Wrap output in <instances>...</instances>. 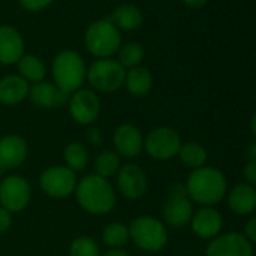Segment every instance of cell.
Returning a JSON list of instances; mask_svg holds the SVG:
<instances>
[{"label": "cell", "instance_id": "cell-8", "mask_svg": "<svg viewBox=\"0 0 256 256\" xmlns=\"http://www.w3.org/2000/svg\"><path fill=\"white\" fill-rule=\"evenodd\" d=\"M41 190L53 199L70 198L77 187V175L66 166H52L40 175Z\"/></svg>", "mask_w": 256, "mask_h": 256}, {"label": "cell", "instance_id": "cell-12", "mask_svg": "<svg viewBox=\"0 0 256 256\" xmlns=\"http://www.w3.org/2000/svg\"><path fill=\"white\" fill-rule=\"evenodd\" d=\"M206 256H253L252 242L240 232H228L212 238L205 250Z\"/></svg>", "mask_w": 256, "mask_h": 256}, {"label": "cell", "instance_id": "cell-15", "mask_svg": "<svg viewBox=\"0 0 256 256\" xmlns=\"http://www.w3.org/2000/svg\"><path fill=\"white\" fill-rule=\"evenodd\" d=\"M190 223L193 232L202 240L216 238L217 235H220L223 226L222 214L212 206H202L200 210L193 212Z\"/></svg>", "mask_w": 256, "mask_h": 256}, {"label": "cell", "instance_id": "cell-27", "mask_svg": "<svg viewBox=\"0 0 256 256\" xmlns=\"http://www.w3.org/2000/svg\"><path fill=\"white\" fill-rule=\"evenodd\" d=\"M178 157H180L181 163L186 168H190V169L194 170V169H199V168L205 166L208 154H206V151H205V148L202 145H199L196 142H187V144L181 145Z\"/></svg>", "mask_w": 256, "mask_h": 256}, {"label": "cell", "instance_id": "cell-17", "mask_svg": "<svg viewBox=\"0 0 256 256\" xmlns=\"http://www.w3.org/2000/svg\"><path fill=\"white\" fill-rule=\"evenodd\" d=\"M24 54V41L20 32L11 26H0V64H17Z\"/></svg>", "mask_w": 256, "mask_h": 256}, {"label": "cell", "instance_id": "cell-1", "mask_svg": "<svg viewBox=\"0 0 256 256\" xmlns=\"http://www.w3.org/2000/svg\"><path fill=\"white\" fill-rule=\"evenodd\" d=\"M76 199L82 210L94 216H104L116 206V192L108 180L89 174L77 181Z\"/></svg>", "mask_w": 256, "mask_h": 256}, {"label": "cell", "instance_id": "cell-36", "mask_svg": "<svg viewBox=\"0 0 256 256\" xmlns=\"http://www.w3.org/2000/svg\"><path fill=\"white\" fill-rule=\"evenodd\" d=\"M182 2H184L187 6L198 10V8H202V6L208 2V0H182Z\"/></svg>", "mask_w": 256, "mask_h": 256}, {"label": "cell", "instance_id": "cell-38", "mask_svg": "<svg viewBox=\"0 0 256 256\" xmlns=\"http://www.w3.org/2000/svg\"><path fill=\"white\" fill-rule=\"evenodd\" d=\"M250 130H252V134L254 136L256 139V114H253L252 120H250Z\"/></svg>", "mask_w": 256, "mask_h": 256}, {"label": "cell", "instance_id": "cell-11", "mask_svg": "<svg viewBox=\"0 0 256 256\" xmlns=\"http://www.w3.org/2000/svg\"><path fill=\"white\" fill-rule=\"evenodd\" d=\"M116 187L125 199L138 200L148 192V176L139 164L126 163L116 174Z\"/></svg>", "mask_w": 256, "mask_h": 256}, {"label": "cell", "instance_id": "cell-24", "mask_svg": "<svg viewBox=\"0 0 256 256\" xmlns=\"http://www.w3.org/2000/svg\"><path fill=\"white\" fill-rule=\"evenodd\" d=\"M18 65V76L23 77L28 83L32 82L34 84L35 83H40L44 80L46 77V65L41 59H38L36 56L34 54H23L22 59L17 62Z\"/></svg>", "mask_w": 256, "mask_h": 256}, {"label": "cell", "instance_id": "cell-5", "mask_svg": "<svg viewBox=\"0 0 256 256\" xmlns=\"http://www.w3.org/2000/svg\"><path fill=\"white\" fill-rule=\"evenodd\" d=\"M84 44L92 56L110 59L120 47V34L108 20H98L88 28Z\"/></svg>", "mask_w": 256, "mask_h": 256}, {"label": "cell", "instance_id": "cell-26", "mask_svg": "<svg viewBox=\"0 0 256 256\" xmlns=\"http://www.w3.org/2000/svg\"><path fill=\"white\" fill-rule=\"evenodd\" d=\"M101 240L110 248H124L130 241V230L126 224L113 222L104 226Z\"/></svg>", "mask_w": 256, "mask_h": 256}, {"label": "cell", "instance_id": "cell-3", "mask_svg": "<svg viewBox=\"0 0 256 256\" xmlns=\"http://www.w3.org/2000/svg\"><path fill=\"white\" fill-rule=\"evenodd\" d=\"M86 71L83 58L72 50L60 52L54 58L52 66L54 84L66 95L82 89L86 82Z\"/></svg>", "mask_w": 256, "mask_h": 256}, {"label": "cell", "instance_id": "cell-31", "mask_svg": "<svg viewBox=\"0 0 256 256\" xmlns=\"http://www.w3.org/2000/svg\"><path fill=\"white\" fill-rule=\"evenodd\" d=\"M53 0H20V4L28 11H42L46 10Z\"/></svg>", "mask_w": 256, "mask_h": 256}, {"label": "cell", "instance_id": "cell-25", "mask_svg": "<svg viewBox=\"0 0 256 256\" xmlns=\"http://www.w3.org/2000/svg\"><path fill=\"white\" fill-rule=\"evenodd\" d=\"M65 166L72 172H83L89 164V152L80 142H71L64 150Z\"/></svg>", "mask_w": 256, "mask_h": 256}, {"label": "cell", "instance_id": "cell-19", "mask_svg": "<svg viewBox=\"0 0 256 256\" xmlns=\"http://www.w3.org/2000/svg\"><path fill=\"white\" fill-rule=\"evenodd\" d=\"M29 83L17 76L10 74L0 78V104L4 106H17L29 96Z\"/></svg>", "mask_w": 256, "mask_h": 256}, {"label": "cell", "instance_id": "cell-32", "mask_svg": "<svg viewBox=\"0 0 256 256\" xmlns=\"http://www.w3.org/2000/svg\"><path fill=\"white\" fill-rule=\"evenodd\" d=\"M12 226V212L0 206V235L6 234Z\"/></svg>", "mask_w": 256, "mask_h": 256}, {"label": "cell", "instance_id": "cell-13", "mask_svg": "<svg viewBox=\"0 0 256 256\" xmlns=\"http://www.w3.org/2000/svg\"><path fill=\"white\" fill-rule=\"evenodd\" d=\"M145 136L133 124H120L113 133L114 152L124 158H134L144 151Z\"/></svg>", "mask_w": 256, "mask_h": 256}, {"label": "cell", "instance_id": "cell-33", "mask_svg": "<svg viewBox=\"0 0 256 256\" xmlns=\"http://www.w3.org/2000/svg\"><path fill=\"white\" fill-rule=\"evenodd\" d=\"M242 176L246 180V184L256 187V162H248L242 169Z\"/></svg>", "mask_w": 256, "mask_h": 256}, {"label": "cell", "instance_id": "cell-14", "mask_svg": "<svg viewBox=\"0 0 256 256\" xmlns=\"http://www.w3.org/2000/svg\"><path fill=\"white\" fill-rule=\"evenodd\" d=\"M29 154L26 139L18 134H6L0 138V174L20 168Z\"/></svg>", "mask_w": 256, "mask_h": 256}, {"label": "cell", "instance_id": "cell-4", "mask_svg": "<svg viewBox=\"0 0 256 256\" xmlns=\"http://www.w3.org/2000/svg\"><path fill=\"white\" fill-rule=\"evenodd\" d=\"M130 240L144 252L156 253L166 247L169 241V232L162 220L154 216H139L130 226Z\"/></svg>", "mask_w": 256, "mask_h": 256}, {"label": "cell", "instance_id": "cell-16", "mask_svg": "<svg viewBox=\"0 0 256 256\" xmlns=\"http://www.w3.org/2000/svg\"><path fill=\"white\" fill-rule=\"evenodd\" d=\"M68 98L70 95L62 92L54 83L44 80L32 84L29 89V100L41 108H58L68 104Z\"/></svg>", "mask_w": 256, "mask_h": 256}, {"label": "cell", "instance_id": "cell-10", "mask_svg": "<svg viewBox=\"0 0 256 256\" xmlns=\"http://www.w3.org/2000/svg\"><path fill=\"white\" fill-rule=\"evenodd\" d=\"M68 112L78 125H92L101 113L100 98L94 90L82 88L70 95Z\"/></svg>", "mask_w": 256, "mask_h": 256}, {"label": "cell", "instance_id": "cell-20", "mask_svg": "<svg viewBox=\"0 0 256 256\" xmlns=\"http://www.w3.org/2000/svg\"><path fill=\"white\" fill-rule=\"evenodd\" d=\"M229 208L240 216L250 214L256 210V190L248 184L235 186L228 194Z\"/></svg>", "mask_w": 256, "mask_h": 256}, {"label": "cell", "instance_id": "cell-29", "mask_svg": "<svg viewBox=\"0 0 256 256\" xmlns=\"http://www.w3.org/2000/svg\"><path fill=\"white\" fill-rule=\"evenodd\" d=\"M68 256H101V252L98 242L92 236L82 235L71 241Z\"/></svg>", "mask_w": 256, "mask_h": 256}, {"label": "cell", "instance_id": "cell-18", "mask_svg": "<svg viewBox=\"0 0 256 256\" xmlns=\"http://www.w3.org/2000/svg\"><path fill=\"white\" fill-rule=\"evenodd\" d=\"M164 222L172 228H181L190 223L193 217V202L188 196H172L169 194L163 206Z\"/></svg>", "mask_w": 256, "mask_h": 256}, {"label": "cell", "instance_id": "cell-23", "mask_svg": "<svg viewBox=\"0 0 256 256\" xmlns=\"http://www.w3.org/2000/svg\"><path fill=\"white\" fill-rule=\"evenodd\" d=\"M120 166H122L120 157L114 151H110V150H104V151L98 152L92 163L94 174L104 180H108L110 176L116 175L118 170L120 169Z\"/></svg>", "mask_w": 256, "mask_h": 256}, {"label": "cell", "instance_id": "cell-7", "mask_svg": "<svg viewBox=\"0 0 256 256\" xmlns=\"http://www.w3.org/2000/svg\"><path fill=\"white\" fill-rule=\"evenodd\" d=\"M182 142L180 134L169 126H157L151 130L144 142L146 154L158 162H166L178 156Z\"/></svg>", "mask_w": 256, "mask_h": 256}, {"label": "cell", "instance_id": "cell-22", "mask_svg": "<svg viewBox=\"0 0 256 256\" xmlns=\"http://www.w3.org/2000/svg\"><path fill=\"white\" fill-rule=\"evenodd\" d=\"M108 22L119 30H136L142 22H144V14L142 11L134 6V5H120L118 6L112 17L108 18Z\"/></svg>", "mask_w": 256, "mask_h": 256}, {"label": "cell", "instance_id": "cell-6", "mask_svg": "<svg viewBox=\"0 0 256 256\" xmlns=\"http://www.w3.org/2000/svg\"><path fill=\"white\" fill-rule=\"evenodd\" d=\"M125 70L113 59H96L86 71V80L96 92H114L124 86Z\"/></svg>", "mask_w": 256, "mask_h": 256}, {"label": "cell", "instance_id": "cell-30", "mask_svg": "<svg viewBox=\"0 0 256 256\" xmlns=\"http://www.w3.org/2000/svg\"><path fill=\"white\" fill-rule=\"evenodd\" d=\"M86 142L94 146V148H98L102 145V133L100 128L96 126H89L88 132H86Z\"/></svg>", "mask_w": 256, "mask_h": 256}, {"label": "cell", "instance_id": "cell-28", "mask_svg": "<svg viewBox=\"0 0 256 256\" xmlns=\"http://www.w3.org/2000/svg\"><path fill=\"white\" fill-rule=\"evenodd\" d=\"M144 59H145V50L138 42H126L120 46L118 50V64L124 70L140 66Z\"/></svg>", "mask_w": 256, "mask_h": 256}, {"label": "cell", "instance_id": "cell-9", "mask_svg": "<svg viewBox=\"0 0 256 256\" xmlns=\"http://www.w3.org/2000/svg\"><path fill=\"white\" fill-rule=\"evenodd\" d=\"M32 198V187L22 175H8L0 181V206L10 212L23 211Z\"/></svg>", "mask_w": 256, "mask_h": 256}, {"label": "cell", "instance_id": "cell-21", "mask_svg": "<svg viewBox=\"0 0 256 256\" xmlns=\"http://www.w3.org/2000/svg\"><path fill=\"white\" fill-rule=\"evenodd\" d=\"M124 86L126 88L128 94L133 96H145L151 92L154 86V78L151 71L140 65L125 72Z\"/></svg>", "mask_w": 256, "mask_h": 256}, {"label": "cell", "instance_id": "cell-34", "mask_svg": "<svg viewBox=\"0 0 256 256\" xmlns=\"http://www.w3.org/2000/svg\"><path fill=\"white\" fill-rule=\"evenodd\" d=\"M244 235L250 242H256V216L248 218L244 226Z\"/></svg>", "mask_w": 256, "mask_h": 256}, {"label": "cell", "instance_id": "cell-37", "mask_svg": "<svg viewBox=\"0 0 256 256\" xmlns=\"http://www.w3.org/2000/svg\"><path fill=\"white\" fill-rule=\"evenodd\" d=\"M247 156H248V162H256V142L252 144L247 150Z\"/></svg>", "mask_w": 256, "mask_h": 256}, {"label": "cell", "instance_id": "cell-35", "mask_svg": "<svg viewBox=\"0 0 256 256\" xmlns=\"http://www.w3.org/2000/svg\"><path fill=\"white\" fill-rule=\"evenodd\" d=\"M101 256H130V253L124 248H110L106 253H102Z\"/></svg>", "mask_w": 256, "mask_h": 256}, {"label": "cell", "instance_id": "cell-2", "mask_svg": "<svg viewBox=\"0 0 256 256\" xmlns=\"http://www.w3.org/2000/svg\"><path fill=\"white\" fill-rule=\"evenodd\" d=\"M226 187L224 175L217 168L211 166L192 170L186 182L188 199L204 206L218 204L226 194Z\"/></svg>", "mask_w": 256, "mask_h": 256}]
</instances>
